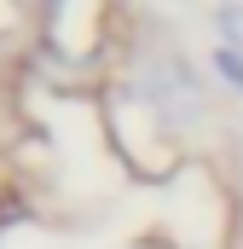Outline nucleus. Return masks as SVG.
Listing matches in <instances>:
<instances>
[{"label": "nucleus", "mask_w": 243, "mask_h": 249, "mask_svg": "<svg viewBox=\"0 0 243 249\" xmlns=\"http://www.w3.org/2000/svg\"><path fill=\"white\" fill-rule=\"evenodd\" d=\"M133 93H139L162 122H174V127H191L203 116V81H197V70H191L174 47L145 53V64L133 70Z\"/></svg>", "instance_id": "1"}, {"label": "nucleus", "mask_w": 243, "mask_h": 249, "mask_svg": "<svg viewBox=\"0 0 243 249\" xmlns=\"http://www.w3.org/2000/svg\"><path fill=\"white\" fill-rule=\"evenodd\" d=\"M214 29H220V47L243 58V0H226V6L214 12Z\"/></svg>", "instance_id": "2"}, {"label": "nucleus", "mask_w": 243, "mask_h": 249, "mask_svg": "<svg viewBox=\"0 0 243 249\" xmlns=\"http://www.w3.org/2000/svg\"><path fill=\"white\" fill-rule=\"evenodd\" d=\"M214 75H220V81H226V87H232V93L243 99V58H238V53L214 47Z\"/></svg>", "instance_id": "3"}, {"label": "nucleus", "mask_w": 243, "mask_h": 249, "mask_svg": "<svg viewBox=\"0 0 243 249\" xmlns=\"http://www.w3.org/2000/svg\"><path fill=\"white\" fill-rule=\"evenodd\" d=\"M0 232H6V209H0Z\"/></svg>", "instance_id": "4"}]
</instances>
